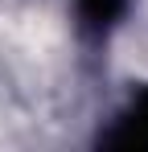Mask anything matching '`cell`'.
<instances>
[{
  "instance_id": "obj_1",
  "label": "cell",
  "mask_w": 148,
  "mask_h": 152,
  "mask_svg": "<svg viewBox=\"0 0 148 152\" xmlns=\"http://www.w3.org/2000/svg\"><path fill=\"white\" fill-rule=\"evenodd\" d=\"M103 144L107 148H148V91L115 119V127L103 136Z\"/></svg>"
},
{
  "instance_id": "obj_2",
  "label": "cell",
  "mask_w": 148,
  "mask_h": 152,
  "mask_svg": "<svg viewBox=\"0 0 148 152\" xmlns=\"http://www.w3.org/2000/svg\"><path fill=\"white\" fill-rule=\"evenodd\" d=\"M132 0H74V12H78V25L86 33H107L127 17Z\"/></svg>"
}]
</instances>
